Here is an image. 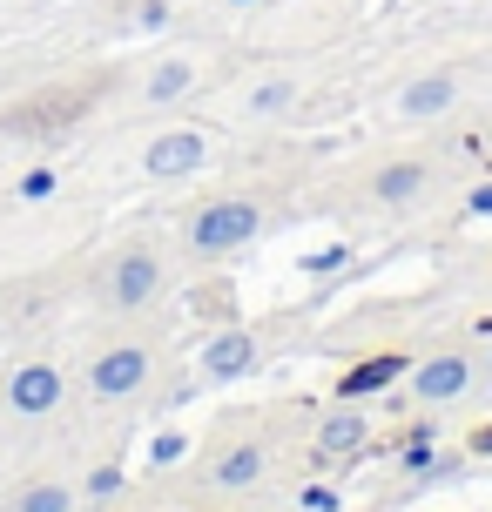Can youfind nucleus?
Returning a JSON list of instances; mask_svg holds the SVG:
<instances>
[{
    "label": "nucleus",
    "instance_id": "obj_9",
    "mask_svg": "<svg viewBox=\"0 0 492 512\" xmlns=\"http://www.w3.org/2000/svg\"><path fill=\"white\" fill-rule=\"evenodd\" d=\"M358 438H364L358 418H331V425H324V452H344V445H358Z\"/></svg>",
    "mask_w": 492,
    "mask_h": 512
},
{
    "label": "nucleus",
    "instance_id": "obj_7",
    "mask_svg": "<svg viewBox=\"0 0 492 512\" xmlns=\"http://www.w3.org/2000/svg\"><path fill=\"white\" fill-rule=\"evenodd\" d=\"M445 102H452V81H418L412 95H405L412 115H432V108H445Z\"/></svg>",
    "mask_w": 492,
    "mask_h": 512
},
{
    "label": "nucleus",
    "instance_id": "obj_4",
    "mask_svg": "<svg viewBox=\"0 0 492 512\" xmlns=\"http://www.w3.org/2000/svg\"><path fill=\"white\" fill-rule=\"evenodd\" d=\"M149 290H156V263H149V256H129V263L115 270V297H122V304H142Z\"/></svg>",
    "mask_w": 492,
    "mask_h": 512
},
{
    "label": "nucleus",
    "instance_id": "obj_2",
    "mask_svg": "<svg viewBox=\"0 0 492 512\" xmlns=\"http://www.w3.org/2000/svg\"><path fill=\"white\" fill-rule=\"evenodd\" d=\"M196 162H203V135H189V128L149 149V169H156V176H182V169H196Z\"/></svg>",
    "mask_w": 492,
    "mask_h": 512
},
{
    "label": "nucleus",
    "instance_id": "obj_6",
    "mask_svg": "<svg viewBox=\"0 0 492 512\" xmlns=\"http://www.w3.org/2000/svg\"><path fill=\"white\" fill-rule=\"evenodd\" d=\"M459 384H466V364H459V358H439V364L418 371V391H425V398H452Z\"/></svg>",
    "mask_w": 492,
    "mask_h": 512
},
{
    "label": "nucleus",
    "instance_id": "obj_11",
    "mask_svg": "<svg viewBox=\"0 0 492 512\" xmlns=\"http://www.w3.org/2000/svg\"><path fill=\"white\" fill-rule=\"evenodd\" d=\"M21 512H68V492H61V486H41V492H27Z\"/></svg>",
    "mask_w": 492,
    "mask_h": 512
},
{
    "label": "nucleus",
    "instance_id": "obj_10",
    "mask_svg": "<svg viewBox=\"0 0 492 512\" xmlns=\"http://www.w3.org/2000/svg\"><path fill=\"white\" fill-rule=\"evenodd\" d=\"M243 364H250V344L243 337H230L223 351H209V371H243Z\"/></svg>",
    "mask_w": 492,
    "mask_h": 512
},
{
    "label": "nucleus",
    "instance_id": "obj_13",
    "mask_svg": "<svg viewBox=\"0 0 492 512\" xmlns=\"http://www.w3.org/2000/svg\"><path fill=\"white\" fill-rule=\"evenodd\" d=\"M250 472H257V452H236V459L223 465V479H250Z\"/></svg>",
    "mask_w": 492,
    "mask_h": 512
},
{
    "label": "nucleus",
    "instance_id": "obj_12",
    "mask_svg": "<svg viewBox=\"0 0 492 512\" xmlns=\"http://www.w3.org/2000/svg\"><path fill=\"white\" fill-rule=\"evenodd\" d=\"M182 88H189V68H162V75L149 81V95H156V102H162V95H182Z\"/></svg>",
    "mask_w": 492,
    "mask_h": 512
},
{
    "label": "nucleus",
    "instance_id": "obj_5",
    "mask_svg": "<svg viewBox=\"0 0 492 512\" xmlns=\"http://www.w3.org/2000/svg\"><path fill=\"white\" fill-rule=\"evenodd\" d=\"M135 378H142V351H115V358L95 364V384H102V391H129Z\"/></svg>",
    "mask_w": 492,
    "mask_h": 512
},
{
    "label": "nucleus",
    "instance_id": "obj_3",
    "mask_svg": "<svg viewBox=\"0 0 492 512\" xmlns=\"http://www.w3.org/2000/svg\"><path fill=\"white\" fill-rule=\"evenodd\" d=\"M54 398H61V378H54V371H41V364L14 378V405H21V411H48Z\"/></svg>",
    "mask_w": 492,
    "mask_h": 512
},
{
    "label": "nucleus",
    "instance_id": "obj_1",
    "mask_svg": "<svg viewBox=\"0 0 492 512\" xmlns=\"http://www.w3.org/2000/svg\"><path fill=\"white\" fill-rule=\"evenodd\" d=\"M243 236H257V209L250 203H216V209L196 216V243H203V250H230Z\"/></svg>",
    "mask_w": 492,
    "mask_h": 512
},
{
    "label": "nucleus",
    "instance_id": "obj_8",
    "mask_svg": "<svg viewBox=\"0 0 492 512\" xmlns=\"http://www.w3.org/2000/svg\"><path fill=\"white\" fill-rule=\"evenodd\" d=\"M418 182H425V176H418L412 162H405V169H385V176H378V196H391V203H405V196H412Z\"/></svg>",
    "mask_w": 492,
    "mask_h": 512
}]
</instances>
